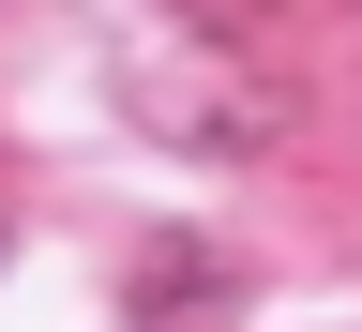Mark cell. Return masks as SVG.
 I'll use <instances>...</instances> for the list:
<instances>
[]
</instances>
